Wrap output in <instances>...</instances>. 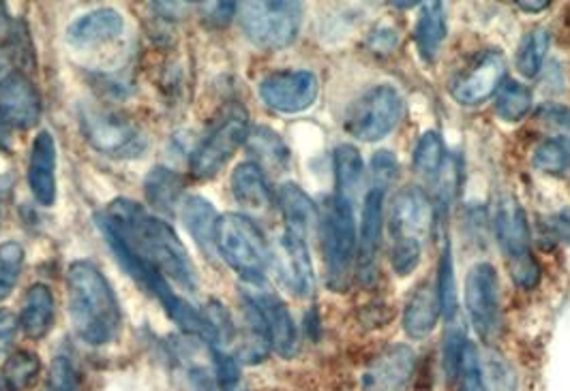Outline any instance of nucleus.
<instances>
[{
  "label": "nucleus",
  "mask_w": 570,
  "mask_h": 391,
  "mask_svg": "<svg viewBox=\"0 0 570 391\" xmlns=\"http://www.w3.org/2000/svg\"><path fill=\"white\" fill-rule=\"evenodd\" d=\"M48 391H80V377L71 360L57 358L52 361Z\"/></svg>",
  "instance_id": "41"
},
{
  "label": "nucleus",
  "mask_w": 570,
  "mask_h": 391,
  "mask_svg": "<svg viewBox=\"0 0 570 391\" xmlns=\"http://www.w3.org/2000/svg\"><path fill=\"white\" fill-rule=\"evenodd\" d=\"M468 344H470L468 336L459 326H450L446 330L442 344V366L448 383H455L461 377V366H464Z\"/></svg>",
  "instance_id": "37"
},
{
  "label": "nucleus",
  "mask_w": 570,
  "mask_h": 391,
  "mask_svg": "<svg viewBox=\"0 0 570 391\" xmlns=\"http://www.w3.org/2000/svg\"><path fill=\"white\" fill-rule=\"evenodd\" d=\"M537 122L553 137L570 140V107L560 103H544L537 110Z\"/></svg>",
  "instance_id": "39"
},
{
  "label": "nucleus",
  "mask_w": 570,
  "mask_h": 391,
  "mask_svg": "<svg viewBox=\"0 0 570 391\" xmlns=\"http://www.w3.org/2000/svg\"><path fill=\"white\" fill-rule=\"evenodd\" d=\"M2 31H11V20H9V16H7L4 4L0 2V32Z\"/></svg>",
  "instance_id": "47"
},
{
  "label": "nucleus",
  "mask_w": 570,
  "mask_h": 391,
  "mask_svg": "<svg viewBox=\"0 0 570 391\" xmlns=\"http://www.w3.org/2000/svg\"><path fill=\"white\" fill-rule=\"evenodd\" d=\"M247 148L254 156L257 167H268L275 172H282L289 165V151L285 146L284 140L268 126L259 124L254 131H250L247 137Z\"/></svg>",
  "instance_id": "29"
},
{
  "label": "nucleus",
  "mask_w": 570,
  "mask_h": 391,
  "mask_svg": "<svg viewBox=\"0 0 570 391\" xmlns=\"http://www.w3.org/2000/svg\"><path fill=\"white\" fill-rule=\"evenodd\" d=\"M250 137V114L245 105H225L220 119L211 126L208 135L191 154V176L197 181H211L223 169V165L247 144Z\"/></svg>",
  "instance_id": "6"
},
{
  "label": "nucleus",
  "mask_w": 570,
  "mask_h": 391,
  "mask_svg": "<svg viewBox=\"0 0 570 391\" xmlns=\"http://www.w3.org/2000/svg\"><path fill=\"white\" fill-rule=\"evenodd\" d=\"M551 48V32L542 27H537L532 31L526 32L517 45L515 52V64L517 71L528 78L535 80L542 69V62L547 59V52Z\"/></svg>",
  "instance_id": "30"
},
{
  "label": "nucleus",
  "mask_w": 570,
  "mask_h": 391,
  "mask_svg": "<svg viewBox=\"0 0 570 391\" xmlns=\"http://www.w3.org/2000/svg\"><path fill=\"white\" fill-rule=\"evenodd\" d=\"M24 270V248L20 241L0 244V301L11 296Z\"/></svg>",
  "instance_id": "36"
},
{
  "label": "nucleus",
  "mask_w": 570,
  "mask_h": 391,
  "mask_svg": "<svg viewBox=\"0 0 570 391\" xmlns=\"http://www.w3.org/2000/svg\"><path fill=\"white\" fill-rule=\"evenodd\" d=\"M80 124L86 142L108 156L135 158L146 151L144 133L121 112L84 107L80 114Z\"/></svg>",
  "instance_id": "9"
},
{
  "label": "nucleus",
  "mask_w": 570,
  "mask_h": 391,
  "mask_svg": "<svg viewBox=\"0 0 570 391\" xmlns=\"http://www.w3.org/2000/svg\"><path fill=\"white\" fill-rule=\"evenodd\" d=\"M505 75V54L498 50H485L452 78L450 96L464 107H476L500 91Z\"/></svg>",
  "instance_id": "11"
},
{
  "label": "nucleus",
  "mask_w": 570,
  "mask_h": 391,
  "mask_svg": "<svg viewBox=\"0 0 570 391\" xmlns=\"http://www.w3.org/2000/svg\"><path fill=\"white\" fill-rule=\"evenodd\" d=\"M96 227L110 250H125L185 291H197V270L176 231L128 197L114 199L95 214Z\"/></svg>",
  "instance_id": "1"
},
{
  "label": "nucleus",
  "mask_w": 570,
  "mask_h": 391,
  "mask_svg": "<svg viewBox=\"0 0 570 391\" xmlns=\"http://www.w3.org/2000/svg\"><path fill=\"white\" fill-rule=\"evenodd\" d=\"M213 363H215V372H217V383L223 391L238 390L241 383V363L225 353L223 349H213Z\"/></svg>",
  "instance_id": "40"
},
{
  "label": "nucleus",
  "mask_w": 570,
  "mask_h": 391,
  "mask_svg": "<svg viewBox=\"0 0 570 391\" xmlns=\"http://www.w3.org/2000/svg\"><path fill=\"white\" fill-rule=\"evenodd\" d=\"M236 391H238V390H236Z\"/></svg>",
  "instance_id": "48"
},
{
  "label": "nucleus",
  "mask_w": 570,
  "mask_h": 391,
  "mask_svg": "<svg viewBox=\"0 0 570 391\" xmlns=\"http://www.w3.org/2000/svg\"><path fill=\"white\" fill-rule=\"evenodd\" d=\"M436 291H438L440 310H442L446 323H452L457 319V285H455V264H452L450 244L444 246L442 255H440Z\"/></svg>",
  "instance_id": "35"
},
{
  "label": "nucleus",
  "mask_w": 570,
  "mask_h": 391,
  "mask_svg": "<svg viewBox=\"0 0 570 391\" xmlns=\"http://www.w3.org/2000/svg\"><path fill=\"white\" fill-rule=\"evenodd\" d=\"M431 223H434V204L425 193V188L416 184L404 186L393 199L390 216H388L393 240L395 238L420 240V236L431 227Z\"/></svg>",
  "instance_id": "17"
},
{
  "label": "nucleus",
  "mask_w": 570,
  "mask_h": 391,
  "mask_svg": "<svg viewBox=\"0 0 570 391\" xmlns=\"http://www.w3.org/2000/svg\"><path fill=\"white\" fill-rule=\"evenodd\" d=\"M532 91L523 86L521 82L508 80L507 84L500 89L498 101H496V114L505 122H521L532 112Z\"/></svg>",
  "instance_id": "31"
},
{
  "label": "nucleus",
  "mask_w": 570,
  "mask_h": 391,
  "mask_svg": "<svg viewBox=\"0 0 570 391\" xmlns=\"http://www.w3.org/2000/svg\"><path fill=\"white\" fill-rule=\"evenodd\" d=\"M397 176H399V165L395 154L388 151L376 152L371 161V181H374L371 186L388 191V186L397 181Z\"/></svg>",
  "instance_id": "42"
},
{
  "label": "nucleus",
  "mask_w": 570,
  "mask_h": 391,
  "mask_svg": "<svg viewBox=\"0 0 570 391\" xmlns=\"http://www.w3.org/2000/svg\"><path fill=\"white\" fill-rule=\"evenodd\" d=\"M183 223H185L191 238L206 255H213L217 250L215 238H217L220 216L208 199H204L200 195L187 197L183 204Z\"/></svg>",
  "instance_id": "25"
},
{
  "label": "nucleus",
  "mask_w": 570,
  "mask_h": 391,
  "mask_svg": "<svg viewBox=\"0 0 570 391\" xmlns=\"http://www.w3.org/2000/svg\"><path fill=\"white\" fill-rule=\"evenodd\" d=\"M333 169H335V184H337L335 195L344 197L352 204L365 181V165H363L360 152L349 144L337 146L333 152Z\"/></svg>",
  "instance_id": "28"
},
{
  "label": "nucleus",
  "mask_w": 570,
  "mask_h": 391,
  "mask_svg": "<svg viewBox=\"0 0 570 391\" xmlns=\"http://www.w3.org/2000/svg\"><path fill=\"white\" fill-rule=\"evenodd\" d=\"M444 154H446V151H444V142L442 137H440V133L427 131V133L418 140V144H416V148H414V169H416L420 176H425V178H438V174H440V169H442L444 163H446Z\"/></svg>",
  "instance_id": "34"
},
{
  "label": "nucleus",
  "mask_w": 570,
  "mask_h": 391,
  "mask_svg": "<svg viewBox=\"0 0 570 391\" xmlns=\"http://www.w3.org/2000/svg\"><path fill=\"white\" fill-rule=\"evenodd\" d=\"M277 204L284 214L285 231L307 240L317 223L314 199L301 186L285 182L277 193Z\"/></svg>",
  "instance_id": "23"
},
{
  "label": "nucleus",
  "mask_w": 570,
  "mask_h": 391,
  "mask_svg": "<svg viewBox=\"0 0 570 391\" xmlns=\"http://www.w3.org/2000/svg\"><path fill=\"white\" fill-rule=\"evenodd\" d=\"M20 323L32 340H39L50 331L54 323V296L48 285L37 282L27 291L20 312Z\"/></svg>",
  "instance_id": "26"
},
{
  "label": "nucleus",
  "mask_w": 570,
  "mask_h": 391,
  "mask_svg": "<svg viewBox=\"0 0 570 391\" xmlns=\"http://www.w3.org/2000/svg\"><path fill=\"white\" fill-rule=\"evenodd\" d=\"M532 165L547 176H562L570 169V140L551 137L537 146L532 154Z\"/></svg>",
  "instance_id": "33"
},
{
  "label": "nucleus",
  "mask_w": 570,
  "mask_h": 391,
  "mask_svg": "<svg viewBox=\"0 0 570 391\" xmlns=\"http://www.w3.org/2000/svg\"><path fill=\"white\" fill-rule=\"evenodd\" d=\"M41 370V360L32 351H16L2 366V383L7 391L29 390Z\"/></svg>",
  "instance_id": "32"
},
{
  "label": "nucleus",
  "mask_w": 570,
  "mask_h": 391,
  "mask_svg": "<svg viewBox=\"0 0 570 391\" xmlns=\"http://www.w3.org/2000/svg\"><path fill=\"white\" fill-rule=\"evenodd\" d=\"M493 231L500 250L507 257V268L512 282L530 291L539 285L540 266L532 253L530 225L523 206L512 195H500L493 210Z\"/></svg>",
  "instance_id": "4"
},
{
  "label": "nucleus",
  "mask_w": 570,
  "mask_h": 391,
  "mask_svg": "<svg viewBox=\"0 0 570 391\" xmlns=\"http://www.w3.org/2000/svg\"><path fill=\"white\" fill-rule=\"evenodd\" d=\"M241 27L250 41L266 50H284L301 32L303 4L287 0L245 2L238 9Z\"/></svg>",
  "instance_id": "7"
},
{
  "label": "nucleus",
  "mask_w": 570,
  "mask_h": 391,
  "mask_svg": "<svg viewBox=\"0 0 570 391\" xmlns=\"http://www.w3.org/2000/svg\"><path fill=\"white\" fill-rule=\"evenodd\" d=\"M18 331V319L11 310L0 308V356L11 349Z\"/></svg>",
  "instance_id": "44"
},
{
  "label": "nucleus",
  "mask_w": 570,
  "mask_h": 391,
  "mask_svg": "<svg viewBox=\"0 0 570 391\" xmlns=\"http://www.w3.org/2000/svg\"><path fill=\"white\" fill-rule=\"evenodd\" d=\"M144 193L149 204L157 212L172 214L176 210L179 202L183 199L185 193V181L181 174L167 167H155L149 172L144 182Z\"/></svg>",
  "instance_id": "27"
},
{
  "label": "nucleus",
  "mask_w": 570,
  "mask_h": 391,
  "mask_svg": "<svg viewBox=\"0 0 570 391\" xmlns=\"http://www.w3.org/2000/svg\"><path fill=\"white\" fill-rule=\"evenodd\" d=\"M259 99L266 107L279 114H301L307 112L317 101L319 82L316 73L298 71H279L271 73L259 82Z\"/></svg>",
  "instance_id": "12"
},
{
  "label": "nucleus",
  "mask_w": 570,
  "mask_h": 391,
  "mask_svg": "<svg viewBox=\"0 0 570 391\" xmlns=\"http://www.w3.org/2000/svg\"><path fill=\"white\" fill-rule=\"evenodd\" d=\"M238 13V2H208L204 4V18L213 27H225Z\"/></svg>",
  "instance_id": "43"
},
{
  "label": "nucleus",
  "mask_w": 570,
  "mask_h": 391,
  "mask_svg": "<svg viewBox=\"0 0 570 391\" xmlns=\"http://www.w3.org/2000/svg\"><path fill=\"white\" fill-rule=\"evenodd\" d=\"M446 34H448V24H446L444 2H423L416 20V29H414L418 54L427 62H436L446 41Z\"/></svg>",
  "instance_id": "24"
},
{
  "label": "nucleus",
  "mask_w": 570,
  "mask_h": 391,
  "mask_svg": "<svg viewBox=\"0 0 570 391\" xmlns=\"http://www.w3.org/2000/svg\"><path fill=\"white\" fill-rule=\"evenodd\" d=\"M67 296L71 323L86 344L103 347L116 340L121 331V306L110 280L95 264L75 261L69 266Z\"/></svg>",
  "instance_id": "2"
},
{
  "label": "nucleus",
  "mask_w": 570,
  "mask_h": 391,
  "mask_svg": "<svg viewBox=\"0 0 570 391\" xmlns=\"http://www.w3.org/2000/svg\"><path fill=\"white\" fill-rule=\"evenodd\" d=\"M125 31V20L114 9H96L82 18H78L69 31L67 39L73 45H96L119 39Z\"/></svg>",
  "instance_id": "22"
},
{
  "label": "nucleus",
  "mask_w": 570,
  "mask_h": 391,
  "mask_svg": "<svg viewBox=\"0 0 570 391\" xmlns=\"http://www.w3.org/2000/svg\"><path fill=\"white\" fill-rule=\"evenodd\" d=\"M232 195L245 212L266 214L273 210L275 195L264 176V169L255 163H241L232 172Z\"/></svg>",
  "instance_id": "20"
},
{
  "label": "nucleus",
  "mask_w": 570,
  "mask_h": 391,
  "mask_svg": "<svg viewBox=\"0 0 570 391\" xmlns=\"http://www.w3.org/2000/svg\"><path fill=\"white\" fill-rule=\"evenodd\" d=\"M217 250L223 261L247 285L264 282L271 248L254 220L245 214H223L217 223Z\"/></svg>",
  "instance_id": "5"
},
{
  "label": "nucleus",
  "mask_w": 570,
  "mask_h": 391,
  "mask_svg": "<svg viewBox=\"0 0 570 391\" xmlns=\"http://www.w3.org/2000/svg\"><path fill=\"white\" fill-rule=\"evenodd\" d=\"M440 315H442V310H440L436 287L429 280H423L414 289L410 300L406 303L404 330L414 340H423L438 326Z\"/></svg>",
  "instance_id": "21"
},
{
  "label": "nucleus",
  "mask_w": 570,
  "mask_h": 391,
  "mask_svg": "<svg viewBox=\"0 0 570 391\" xmlns=\"http://www.w3.org/2000/svg\"><path fill=\"white\" fill-rule=\"evenodd\" d=\"M549 231L556 240L570 246V208H564L549 218Z\"/></svg>",
  "instance_id": "45"
},
{
  "label": "nucleus",
  "mask_w": 570,
  "mask_h": 391,
  "mask_svg": "<svg viewBox=\"0 0 570 391\" xmlns=\"http://www.w3.org/2000/svg\"><path fill=\"white\" fill-rule=\"evenodd\" d=\"M466 308L478 336L489 342L498 336L502 308H500V276L489 261H480L466 278Z\"/></svg>",
  "instance_id": "10"
},
{
  "label": "nucleus",
  "mask_w": 570,
  "mask_h": 391,
  "mask_svg": "<svg viewBox=\"0 0 570 391\" xmlns=\"http://www.w3.org/2000/svg\"><path fill=\"white\" fill-rule=\"evenodd\" d=\"M549 4H551L549 0H539V2L521 0V2H517V7H519V9H523V11H528V13H539V11H544Z\"/></svg>",
  "instance_id": "46"
},
{
  "label": "nucleus",
  "mask_w": 570,
  "mask_h": 391,
  "mask_svg": "<svg viewBox=\"0 0 570 391\" xmlns=\"http://www.w3.org/2000/svg\"><path fill=\"white\" fill-rule=\"evenodd\" d=\"M416 372V353L408 344H390L363 374V391H408Z\"/></svg>",
  "instance_id": "15"
},
{
  "label": "nucleus",
  "mask_w": 570,
  "mask_h": 391,
  "mask_svg": "<svg viewBox=\"0 0 570 391\" xmlns=\"http://www.w3.org/2000/svg\"><path fill=\"white\" fill-rule=\"evenodd\" d=\"M0 121L22 131L41 121L39 91L20 71L7 73L0 80Z\"/></svg>",
  "instance_id": "16"
},
{
  "label": "nucleus",
  "mask_w": 570,
  "mask_h": 391,
  "mask_svg": "<svg viewBox=\"0 0 570 391\" xmlns=\"http://www.w3.org/2000/svg\"><path fill=\"white\" fill-rule=\"evenodd\" d=\"M319 241L328 287L335 291H346L358 259V236L354 206L339 195L324 202L319 216Z\"/></svg>",
  "instance_id": "3"
},
{
  "label": "nucleus",
  "mask_w": 570,
  "mask_h": 391,
  "mask_svg": "<svg viewBox=\"0 0 570 391\" xmlns=\"http://www.w3.org/2000/svg\"><path fill=\"white\" fill-rule=\"evenodd\" d=\"M250 287L252 289L243 291V298L252 301L255 310L259 312L266 331H268L271 349H275V353H279L285 360L292 358L296 353L298 333H296V326H294V319H292L287 306L273 291L264 289V282L250 285Z\"/></svg>",
  "instance_id": "14"
},
{
  "label": "nucleus",
  "mask_w": 570,
  "mask_h": 391,
  "mask_svg": "<svg viewBox=\"0 0 570 391\" xmlns=\"http://www.w3.org/2000/svg\"><path fill=\"white\" fill-rule=\"evenodd\" d=\"M384 195L386 191L371 186L365 195L363 220H360V241H358V274L369 280V274L376 268V257L380 250L381 220H384Z\"/></svg>",
  "instance_id": "19"
},
{
  "label": "nucleus",
  "mask_w": 570,
  "mask_h": 391,
  "mask_svg": "<svg viewBox=\"0 0 570 391\" xmlns=\"http://www.w3.org/2000/svg\"><path fill=\"white\" fill-rule=\"evenodd\" d=\"M271 264L275 266L277 278L285 289L296 298H307L314 294V266L309 257L307 240L285 231L271 248Z\"/></svg>",
  "instance_id": "13"
},
{
  "label": "nucleus",
  "mask_w": 570,
  "mask_h": 391,
  "mask_svg": "<svg viewBox=\"0 0 570 391\" xmlns=\"http://www.w3.org/2000/svg\"><path fill=\"white\" fill-rule=\"evenodd\" d=\"M423 246L416 238H395L390 248V264L397 276H410L420 264Z\"/></svg>",
  "instance_id": "38"
},
{
  "label": "nucleus",
  "mask_w": 570,
  "mask_h": 391,
  "mask_svg": "<svg viewBox=\"0 0 570 391\" xmlns=\"http://www.w3.org/2000/svg\"><path fill=\"white\" fill-rule=\"evenodd\" d=\"M461 391H464V390H461Z\"/></svg>",
  "instance_id": "49"
},
{
  "label": "nucleus",
  "mask_w": 570,
  "mask_h": 391,
  "mask_svg": "<svg viewBox=\"0 0 570 391\" xmlns=\"http://www.w3.org/2000/svg\"><path fill=\"white\" fill-rule=\"evenodd\" d=\"M57 142L50 131H41L32 142L29 161V186L37 204L50 208L57 202Z\"/></svg>",
  "instance_id": "18"
},
{
  "label": "nucleus",
  "mask_w": 570,
  "mask_h": 391,
  "mask_svg": "<svg viewBox=\"0 0 570 391\" xmlns=\"http://www.w3.org/2000/svg\"><path fill=\"white\" fill-rule=\"evenodd\" d=\"M404 116V99L390 84L374 86L360 94L346 114V131L358 142H380Z\"/></svg>",
  "instance_id": "8"
}]
</instances>
